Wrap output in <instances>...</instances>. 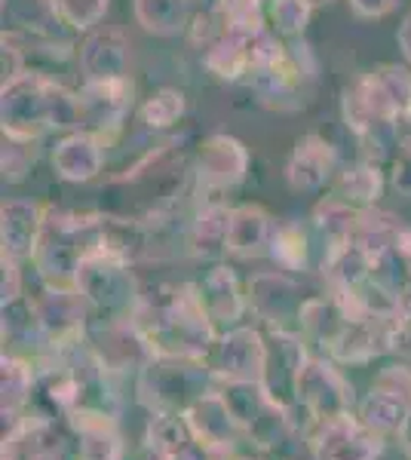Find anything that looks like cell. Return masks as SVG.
<instances>
[{"instance_id":"cell-28","label":"cell","mask_w":411,"mask_h":460,"mask_svg":"<svg viewBox=\"0 0 411 460\" xmlns=\"http://www.w3.org/2000/svg\"><path fill=\"white\" fill-rule=\"evenodd\" d=\"M104 163V142L93 132H71L52 151V166L65 181H93L102 172Z\"/></svg>"},{"instance_id":"cell-27","label":"cell","mask_w":411,"mask_h":460,"mask_svg":"<svg viewBox=\"0 0 411 460\" xmlns=\"http://www.w3.org/2000/svg\"><path fill=\"white\" fill-rule=\"evenodd\" d=\"M371 283L387 292L402 310L411 307V227L371 261Z\"/></svg>"},{"instance_id":"cell-52","label":"cell","mask_w":411,"mask_h":460,"mask_svg":"<svg viewBox=\"0 0 411 460\" xmlns=\"http://www.w3.org/2000/svg\"><path fill=\"white\" fill-rule=\"evenodd\" d=\"M406 120H411V99H408V114H406Z\"/></svg>"},{"instance_id":"cell-34","label":"cell","mask_w":411,"mask_h":460,"mask_svg":"<svg viewBox=\"0 0 411 460\" xmlns=\"http://www.w3.org/2000/svg\"><path fill=\"white\" fill-rule=\"evenodd\" d=\"M136 22L154 37L182 34L193 19V0H132Z\"/></svg>"},{"instance_id":"cell-13","label":"cell","mask_w":411,"mask_h":460,"mask_svg":"<svg viewBox=\"0 0 411 460\" xmlns=\"http://www.w3.org/2000/svg\"><path fill=\"white\" fill-rule=\"evenodd\" d=\"M356 414L365 427H371L380 436H399L411 414V366L393 362L380 368L371 381L369 393L360 399Z\"/></svg>"},{"instance_id":"cell-39","label":"cell","mask_w":411,"mask_h":460,"mask_svg":"<svg viewBox=\"0 0 411 460\" xmlns=\"http://www.w3.org/2000/svg\"><path fill=\"white\" fill-rule=\"evenodd\" d=\"M313 16V6L308 0H271L267 6V19H271L273 31L282 37H298L308 28Z\"/></svg>"},{"instance_id":"cell-35","label":"cell","mask_w":411,"mask_h":460,"mask_svg":"<svg viewBox=\"0 0 411 460\" xmlns=\"http://www.w3.org/2000/svg\"><path fill=\"white\" fill-rule=\"evenodd\" d=\"M402 230H406V225H402L396 215L378 209V206H369V209H360V218H356L353 234H350L347 243L360 246L365 255L375 261V258L387 246H390V243L402 234Z\"/></svg>"},{"instance_id":"cell-18","label":"cell","mask_w":411,"mask_h":460,"mask_svg":"<svg viewBox=\"0 0 411 460\" xmlns=\"http://www.w3.org/2000/svg\"><path fill=\"white\" fill-rule=\"evenodd\" d=\"M65 420L77 439V460H126V436L114 411L84 405Z\"/></svg>"},{"instance_id":"cell-48","label":"cell","mask_w":411,"mask_h":460,"mask_svg":"<svg viewBox=\"0 0 411 460\" xmlns=\"http://www.w3.org/2000/svg\"><path fill=\"white\" fill-rule=\"evenodd\" d=\"M399 49L406 53V58L411 62V16L399 25Z\"/></svg>"},{"instance_id":"cell-45","label":"cell","mask_w":411,"mask_h":460,"mask_svg":"<svg viewBox=\"0 0 411 460\" xmlns=\"http://www.w3.org/2000/svg\"><path fill=\"white\" fill-rule=\"evenodd\" d=\"M393 353L402 362H411V307L402 310L399 323H396V335H393Z\"/></svg>"},{"instance_id":"cell-4","label":"cell","mask_w":411,"mask_h":460,"mask_svg":"<svg viewBox=\"0 0 411 460\" xmlns=\"http://www.w3.org/2000/svg\"><path fill=\"white\" fill-rule=\"evenodd\" d=\"M408 99L411 74L406 68H396V65H384L371 74H362L353 86L344 89V120L365 145H375L384 151L399 117L408 114Z\"/></svg>"},{"instance_id":"cell-12","label":"cell","mask_w":411,"mask_h":460,"mask_svg":"<svg viewBox=\"0 0 411 460\" xmlns=\"http://www.w3.org/2000/svg\"><path fill=\"white\" fill-rule=\"evenodd\" d=\"M399 316L369 314V310H356L347 304V319H344L338 338L332 341L326 356L338 366H369L380 356L393 353V335Z\"/></svg>"},{"instance_id":"cell-36","label":"cell","mask_w":411,"mask_h":460,"mask_svg":"<svg viewBox=\"0 0 411 460\" xmlns=\"http://www.w3.org/2000/svg\"><path fill=\"white\" fill-rule=\"evenodd\" d=\"M4 6L13 25L31 31L34 37H43V40H58L62 28H68L58 16L56 0H6Z\"/></svg>"},{"instance_id":"cell-19","label":"cell","mask_w":411,"mask_h":460,"mask_svg":"<svg viewBox=\"0 0 411 460\" xmlns=\"http://www.w3.org/2000/svg\"><path fill=\"white\" fill-rule=\"evenodd\" d=\"M249 172V151L234 136H209L197 154V181L203 190H230Z\"/></svg>"},{"instance_id":"cell-44","label":"cell","mask_w":411,"mask_h":460,"mask_svg":"<svg viewBox=\"0 0 411 460\" xmlns=\"http://www.w3.org/2000/svg\"><path fill=\"white\" fill-rule=\"evenodd\" d=\"M402 0H350V10L360 19H384L387 13H393Z\"/></svg>"},{"instance_id":"cell-11","label":"cell","mask_w":411,"mask_h":460,"mask_svg":"<svg viewBox=\"0 0 411 460\" xmlns=\"http://www.w3.org/2000/svg\"><path fill=\"white\" fill-rule=\"evenodd\" d=\"M252 89L258 102L273 111H298L308 105L317 80V65L304 47H282V53L252 74Z\"/></svg>"},{"instance_id":"cell-33","label":"cell","mask_w":411,"mask_h":460,"mask_svg":"<svg viewBox=\"0 0 411 460\" xmlns=\"http://www.w3.org/2000/svg\"><path fill=\"white\" fill-rule=\"evenodd\" d=\"M313 225H301V221H286V225L276 227V236H273V246H271V255L273 264L286 273H304V270H313Z\"/></svg>"},{"instance_id":"cell-20","label":"cell","mask_w":411,"mask_h":460,"mask_svg":"<svg viewBox=\"0 0 411 460\" xmlns=\"http://www.w3.org/2000/svg\"><path fill=\"white\" fill-rule=\"evenodd\" d=\"M130 40L121 28H99L80 47V74L86 84H117L130 80Z\"/></svg>"},{"instance_id":"cell-50","label":"cell","mask_w":411,"mask_h":460,"mask_svg":"<svg viewBox=\"0 0 411 460\" xmlns=\"http://www.w3.org/2000/svg\"><path fill=\"white\" fill-rule=\"evenodd\" d=\"M228 460H258V457H249V455H240V451H237V455H228Z\"/></svg>"},{"instance_id":"cell-30","label":"cell","mask_w":411,"mask_h":460,"mask_svg":"<svg viewBox=\"0 0 411 460\" xmlns=\"http://www.w3.org/2000/svg\"><path fill=\"white\" fill-rule=\"evenodd\" d=\"M0 384H4V396H0V408H4V424H16L25 418L31 399L37 393V366L31 359L19 353H6L0 359Z\"/></svg>"},{"instance_id":"cell-49","label":"cell","mask_w":411,"mask_h":460,"mask_svg":"<svg viewBox=\"0 0 411 460\" xmlns=\"http://www.w3.org/2000/svg\"><path fill=\"white\" fill-rule=\"evenodd\" d=\"M396 439H399V445H402V451H406V455L411 457V414H408L406 427H402V433H399V436H396Z\"/></svg>"},{"instance_id":"cell-38","label":"cell","mask_w":411,"mask_h":460,"mask_svg":"<svg viewBox=\"0 0 411 460\" xmlns=\"http://www.w3.org/2000/svg\"><path fill=\"white\" fill-rule=\"evenodd\" d=\"M184 111H188L184 93H178V89H160V93H154L151 99L141 105V123H145L147 129H169V126H175L182 120Z\"/></svg>"},{"instance_id":"cell-2","label":"cell","mask_w":411,"mask_h":460,"mask_svg":"<svg viewBox=\"0 0 411 460\" xmlns=\"http://www.w3.org/2000/svg\"><path fill=\"white\" fill-rule=\"evenodd\" d=\"M188 181V163H184L178 142H166L156 151L145 154L136 166L104 184V209L108 215L156 225L172 206L178 203Z\"/></svg>"},{"instance_id":"cell-40","label":"cell","mask_w":411,"mask_h":460,"mask_svg":"<svg viewBox=\"0 0 411 460\" xmlns=\"http://www.w3.org/2000/svg\"><path fill=\"white\" fill-rule=\"evenodd\" d=\"M111 0H56V10L71 31H93L104 19Z\"/></svg>"},{"instance_id":"cell-43","label":"cell","mask_w":411,"mask_h":460,"mask_svg":"<svg viewBox=\"0 0 411 460\" xmlns=\"http://www.w3.org/2000/svg\"><path fill=\"white\" fill-rule=\"evenodd\" d=\"M16 258L0 255V267H4V307H13V304H22V270H19Z\"/></svg>"},{"instance_id":"cell-22","label":"cell","mask_w":411,"mask_h":460,"mask_svg":"<svg viewBox=\"0 0 411 460\" xmlns=\"http://www.w3.org/2000/svg\"><path fill=\"white\" fill-rule=\"evenodd\" d=\"M338 154L326 142L323 136H304L295 142V151L289 154L286 163V181L298 194H317L338 175Z\"/></svg>"},{"instance_id":"cell-51","label":"cell","mask_w":411,"mask_h":460,"mask_svg":"<svg viewBox=\"0 0 411 460\" xmlns=\"http://www.w3.org/2000/svg\"><path fill=\"white\" fill-rule=\"evenodd\" d=\"M308 4L313 6V10H317V6H326V4H332V0H308Z\"/></svg>"},{"instance_id":"cell-16","label":"cell","mask_w":411,"mask_h":460,"mask_svg":"<svg viewBox=\"0 0 411 460\" xmlns=\"http://www.w3.org/2000/svg\"><path fill=\"white\" fill-rule=\"evenodd\" d=\"M215 381H261L264 384L267 368V338L252 325H237V329L221 332L215 341L212 353L206 356Z\"/></svg>"},{"instance_id":"cell-14","label":"cell","mask_w":411,"mask_h":460,"mask_svg":"<svg viewBox=\"0 0 411 460\" xmlns=\"http://www.w3.org/2000/svg\"><path fill=\"white\" fill-rule=\"evenodd\" d=\"M249 314H255L271 332H298L301 329L304 298L301 286L286 270H261L246 283Z\"/></svg>"},{"instance_id":"cell-3","label":"cell","mask_w":411,"mask_h":460,"mask_svg":"<svg viewBox=\"0 0 411 460\" xmlns=\"http://www.w3.org/2000/svg\"><path fill=\"white\" fill-rule=\"evenodd\" d=\"M4 138L34 145L52 129H80V95L40 71H28L0 89Z\"/></svg>"},{"instance_id":"cell-29","label":"cell","mask_w":411,"mask_h":460,"mask_svg":"<svg viewBox=\"0 0 411 460\" xmlns=\"http://www.w3.org/2000/svg\"><path fill=\"white\" fill-rule=\"evenodd\" d=\"M252 49H255V34L219 31V37L206 47L203 65L224 84H240L252 77Z\"/></svg>"},{"instance_id":"cell-17","label":"cell","mask_w":411,"mask_h":460,"mask_svg":"<svg viewBox=\"0 0 411 460\" xmlns=\"http://www.w3.org/2000/svg\"><path fill=\"white\" fill-rule=\"evenodd\" d=\"M191 433L197 436L206 448L219 451V455H237L240 445H246V433L237 420L234 408L228 405L224 393L215 387L206 396H200L188 411H184Z\"/></svg>"},{"instance_id":"cell-47","label":"cell","mask_w":411,"mask_h":460,"mask_svg":"<svg viewBox=\"0 0 411 460\" xmlns=\"http://www.w3.org/2000/svg\"><path fill=\"white\" fill-rule=\"evenodd\" d=\"M130 460H172L166 455V448L163 445H156L151 436H141V442H138V448L132 451V457Z\"/></svg>"},{"instance_id":"cell-8","label":"cell","mask_w":411,"mask_h":460,"mask_svg":"<svg viewBox=\"0 0 411 460\" xmlns=\"http://www.w3.org/2000/svg\"><path fill=\"white\" fill-rule=\"evenodd\" d=\"M219 390L224 393L228 405L234 408L246 433V445H252V448L273 451L298 433L295 411L286 402H280L261 381H230L219 384Z\"/></svg>"},{"instance_id":"cell-10","label":"cell","mask_w":411,"mask_h":460,"mask_svg":"<svg viewBox=\"0 0 411 460\" xmlns=\"http://www.w3.org/2000/svg\"><path fill=\"white\" fill-rule=\"evenodd\" d=\"M31 319L40 332L43 344L58 350V347H71L89 338L93 329V314L84 295L77 292V286H58V283H43L40 292L28 301Z\"/></svg>"},{"instance_id":"cell-26","label":"cell","mask_w":411,"mask_h":460,"mask_svg":"<svg viewBox=\"0 0 411 460\" xmlns=\"http://www.w3.org/2000/svg\"><path fill=\"white\" fill-rule=\"evenodd\" d=\"M276 227L280 225L273 221V215L261 206H237L234 218H230L228 255L240 258V261L271 255Z\"/></svg>"},{"instance_id":"cell-9","label":"cell","mask_w":411,"mask_h":460,"mask_svg":"<svg viewBox=\"0 0 411 460\" xmlns=\"http://www.w3.org/2000/svg\"><path fill=\"white\" fill-rule=\"evenodd\" d=\"M295 408H301L310 427L350 414L356 411L353 384L347 381L338 362L310 350L295 377Z\"/></svg>"},{"instance_id":"cell-15","label":"cell","mask_w":411,"mask_h":460,"mask_svg":"<svg viewBox=\"0 0 411 460\" xmlns=\"http://www.w3.org/2000/svg\"><path fill=\"white\" fill-rule=\"evenodd\" d=\"M387 436L365 427L360 414L350 411L308 429V451L313 460H378Z\"/></svg>"},{"instance_id":"cell-31","label":"cell","mask_w":411,"mask_h":460,"mask_svg":"<svg viewBox=\"0 0 411 460\" xmlns=\"http://www.w3.org/2000/svg\"><path fill=\"white\" fill-rule=\"evenodd\" d=\"M234 209L224 203H206L193 215L188 227V252L193 258H221L228 255V234Z\"/></svg>"},{"instance_id":"cell-21","label":"cell","mask_w":411,"mask_h":460,"mask_svg":"<svg viewBox=\"0 0 411 460\" xmlns=\"http://www.w3.org/2000/svg\"><path fill=\"white\" fill-rule=\"evenodd\" d=\"M77 95H80V129L93 132V136H99L104 142L111 132L121 129L126 111L132 105V84L130 80H117V84H84Z\"/></svg>"},{"instance_id":"cell-5","label":"cell","mask_w":411,"mask_h":460,"mask_svg":"<svg viewBox=\"0 0 411 460\" xmlns=\"http://www.w3.org/2000/svg\"><path fill=\"white\" fill-rule=\"evenodd\" d=\"M74 286L84 295L93 314V325H108V323H123L132 319L138 310L141 298V283L132 270V261L111 249H93L84 261L77 264L74 273Z\"/></svg>"},{"instance_id":"cell-25","label":"cell","mask_w":411,"mask_h":460,"mask_svg":"<svg viewBox=\"0 0 411 460\" xmlns=\"http://www.w3.org/2000/svg\"><path fill=\"white\" fill-rule=\"evenodd\" d=\"M200 286V298L206 304V314L212 316V323L228 329H237L240 319L249 314V301H246V286L240 283L234 270L228 264H219L203 277Z\"/></svg>"},{"instance_id":"cell-6","label":"cell","mask_w":411,"mask_h":460,"mask_svg":"<svg viewBox=\"0 0 411 460\" xmlns=\"http://www.w3.org/2000/svg\"><path fill=\"white\" fill-rule=\"evenodd\" d=\"M104 243L102 212L47 209L40 243L34 252V267L43 283L71 286L77 264Z\"/></svg>"},{"instance_id":"cell-41","label":"cell","mask_w":411,"mask_h":460,"mask_svg":"<svg viewBox=\"0 0 411 460\" xmlns=\"http://www.w3.org/2000/svg\"><path fill=\"white\" fill-rule=\"evenodd\" d=\"M31 163H34L31 145L6 138V142H4V178H6V181H19Z\"/></svg>"},{"instance_id":"cell-1","label":"cell","mask_w":411,"mask_h":460,"mask_svg":"<svg viewBox=\"0 0 411 460\" xmlns=\"http://www.w3.org/2000/svg\"><path fill=\"white\" fill-rule=\"evenodd\" d=\"M132 323L154 356L175 359H206L221 335L206 314L197 283L160 286L156 292L145 295Z\"/></svg>"},{"instance_id":"cell-46","label":"cell","mask_w":411,"mask_h":460,"mask_svg":"<svg viewBox=\"0 0 411 460\" xmlns=\"http://www.w3.org/2000/svg\"><path fill=\"white\" fill-rule=\"evenodd\" d=\"M393 188L399 190L402 197H411V147L399 154L393 166Z\"/></svg>"},{"instance_id":"cell-42","label":"cell","mask_w":411,"mask_h":460,"mask_svg":"<svg viewBox=\"0 0 411 460\" xmlns=\"http://www.w3.org/2000/svg\"><path fill=\"white\" fill-rule=\"evenodd\" d=\"M22 74H28L25 71V53H22L16 34L6 31L4 34V86L13 84V80H19Z\"/></svg>"},{"instance_id":"cell-23","label":"cell","mask_w":411,"mask_h":460,"mask_svg":"<svg viewBox=\"0 0 411 460\" xmlns=\"http://www.w3.org/2000/svg\"><path fill=\"white\" fill-rule=\"evenodd\" d=\"M43 218H47V209L37 206L34 199H6L4 209H0V243H4V255L16 258V261H34Z\"/></svg>"},{"instance_id":"cell-37","label":"cell","mask_w":411,"mask_h":460,"mask_svg":"<svg viewBox=\"0 0 411 460\" xmlns=\"http://www.w3.org/2000/svg\"><path fill=\"white\" fill-rule=\"evenodd\" d=\"M219 19L221 31L258 34L264 31L267 22L264 0H219Z\"/></svg>"},{"instance_id":"cell-32","label":"cell","mask_w":411,"mask_h":460,"mask_svg":"<svg viewBox=\"0 0 411 460\" xmlns=\"http://www.w3.org/2000/svg\"><path fill=\"white\" fill-rule=\"evenodd\" d=\"M380 194H384V172L375 160H360L353 166L341 169L332 181V197L344 199V203L356 206V209H369L375 206Z\"/></svg>"},{"instance_id":"cell-7","label":"cell","mask_w":411,"mask_h":460,"mask_svg":"<svg viewBox=\"0 0 411 460\" xmlns=\"http://www.w3.org/2000/svg\"><path fill=\"white\" fill-rule=\"evenodd\" d=\"M215 387L219 381L206 359H175V356H151L132 381L136 402L147 414H184Z\"/></svg>"},{"instance_id":"cell-24","label":"cell","mask_w":411,"mask_h":460,"mask_svg":"<svg viewBox=\"0 0 411 460\" xmlns=\"http://www.w3.org/2000/svg\"><path fill=\"white\" fill-rule=\"evenodd\" d=\"M62 442L47 414L28 411L16 424L6 427L0 460H58Z\"/></svg>"}]
</instances>
